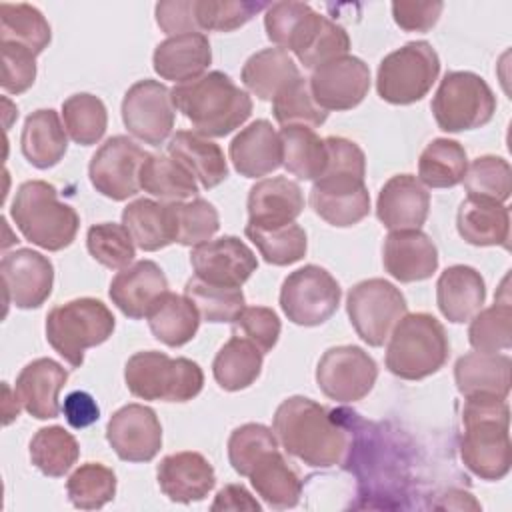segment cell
Segmentation results:
<instances>
[{"mask_svg": "<svg viewBox=\"0 0 512 512\" xmlns=\"http://www.w3.org/2000/svg\"><path fill=\"white\" fill-rule=\"evenodd\" d=\"M272 430L282 448L314 468H330L344 460L348 434L334 414L306 396L286 398L274 412Z\"/></svg>", "mask_w": 512, "mask_h": 512, "instance_id": "1", "label": "cell"}, {"mask_svg": "<svg viewBox=\"0 0 512 512\" xmlns=\"http://www.w3.org/2000/svg\"><path fill=\"white\" fill-rule=\"evenodd\" d=\"M464 436L460 458L482 480H502L512 466L510 408L496 396H466L462 408Z\"/></svg>", "mask_w": 512, "mask_h": 512, "instance_id": "2", "label": "cell"}, {"mask_svg": "<svg viewBox=\"0 0 512 512\" xmlns=\"http://www.w3.org/2000/svg\"><path fill=\"white\" fill-rule=\"evenodd\" d=\"M172 102L186 116L194 132L222 138L240 128L252 114V98L234 80L212 70L172 88Z\"/></svg>", "mask_w": 512, "mask_h": 512, "instance_id": "3", "label": "cell"}, {"mask_svg": "<svg viewBox=\"0 0 512 512\" xmlns=\"http://www.w3.org/2000/svg\"><path fill=\"white\" fill-rule=\"evenodd\" d=\"M10 216L28 242L48 252L68 248L80 226L78 212L60 202L56 188L46 180L22 182L12 200Z\"/></svg>", "mask_w": 512, "mask_h": 512, "instance_id": "4", "label": "cell"}, {"mask_svg": "<svg viewBox=\"0 0 512 512\" xmlns=\"http://www.w3.org/2000/svg\"><path fill=\"white\" fill-rule=\"evenodd\" d=\"M388 338L386 368L402 380H422L436 374L450 354L444 326L426 312H406Z\"/></svg>", "mask_w": 512, "mask_h": 512, "instance_id": "5", "label": "cell"}, {"mask_svg": "<svg viewBox=\"0 0 512 512\" xmlns=\"http://www.w3.org/2000/svg\"><path fill=\"white\" fill-rule=\"evenodd\" d=\"M124 380L136 398L188 402L202 392L204 372L190 358H170L164 352L142 350L128 358Z\"/></svg>", "mask_w": 512, "mask_h": 512, "instance_id": "6", "label": "cell"}, {"mask_svg": "<svg viewBox=\"0 0 512 512\" xmlns=\"http://www.w3.org/2000/svg\"><path fill=\"white\" fill-rule=\"evenodd\" d=\"M114 326L116 318L102 300L76 298L48 312L46 340L72 368H80L84 352L106 342Z\"/></svg>", "mask_w": 512, "mask_h": 512, "instance_id": "7", "label": "cell"}, {"mask_svg": "<svg viewBox=\"0 0 512 512\" xmlns=\"http://www.w3.org/2000/svg\"><path fill=\"white\" fill-rule=\"evenodd\" d=\"M440 74V58L430 42H406L382 58L376 74L378 96L396 106L422 100Z\"/></svg>", "mask_w": 512, "mask_h": 512, "instance_id": "8", "label": "cell"}, {"mask_svg": "<svg viewBox=\"0 0 512 512\" xmlns=\"http://www.w3.org/2000/svg\"><path fill=\"white\" fill-rule=\"evenodd\" d=\"M496 96L486 80L470 70L446 72L432 98V114L440 130H476L492 120Z\"/></svg>", "mask_w": 512, "mask_h": 512, "instance_id": "9", "label": "cell"}, {"mask_svg": "<svg viewBox=\"0 0 512 512\" xmlns=\"http://www.w3.org/2000/svg\"><path fill=\"white\" fill-rule=\"evenodd\" d=\"M346 312L356 334L372 348L382 346L396 322L408 312L400 288L384 278L354 284L346 296Z\"/></svg>", "mask_w": 512, "mask_h": 512, "instance_id": "10", "label": "cell"}, {"mask_svg": "<svg viewBox=\"0 0 512 512\" xmlns=\"http://www.w3.org/2000/svg\"><path fill=\"white\" fill-rule=\"evenodd\" d=\"M340 296V284L328 270L306 264L284 278L280 308L298 326H320L338 310Z\"/></svg>", "mask_w": 512, "mask_h": 512, "instance_id": "11", "label": "cell"}, {"mask_svg": "<svg viewBox=\"0 0 512 512\" xmlns=\"http://www.w3.org/2000/svg\"><path fill=\"white\" fill-rule=\"evenodd\" d=\"M378 366L360 346L344 344L328 348L316 366V384L334 402H358L374 388Z\"/></svg>", "mask_w": 512, "mask_h": 512, "instance_id": "12", "label": "cell"}, {"mask_svg": "<svg viewBox=\"0 0 512 512\" xmlns=\"http://www.w3.org/2000/svg\"><path fill=\"white\" fill-rule=\"evenodd\" d=\"M176 106L172 90L158 80L134 82L122 100V122L128 132L144 144L160 146L172 134Z\"/></svg>", "mask_w": 512, "mask_h": 512, "instance_id": "13", "label": "cell"}, {"mask_svg": "<svg viewBox=\"0 0 512 512\" xmlns=\"http://www.w3.org/2000/svg\"><path fill=\"white\" fill-rule=\"evenodd\" d=\"M144 152L128 136L108 138L92 156L88 176L96 192L122 202L140 192V168L146 160Z\"/></svg>", "mask_w": 512, "mask_h": 512, "instance_id": "14", "label": "cell"}, {"mask_svg": "<svg viewBox=\"0 0 512 512\" xmlns=\"http://www.w3.org/2000/svg\"><path fill=\"white\" fill-rule=\"evenodd\" d=\"M308 84L322 110H352L370 90V68L358 56L344 54L314 68Z\"/></svg>", "mask_w": 512, "mask_h": 512, "instance_id": "15", "label": "cell"}, {"mask_svg": "<svg viewBox=\"0 0 512 512\" xmlns=\"http://www.w3.org/2000/svg\"><path fill=\"white\" fill-rule=\"evenodd\" d=\"M106 440L120 460L150 462L162 448V426L150 406L132 402L110 416Z\"/></svg>", "mask_w": 512, "mask_h": 512, "instance_id": "16", "label": "cell"}, {"mask_svg": "<svg viewBox=\"0 0 512 512\" xmlns=\"http://www.w3.org/2000/svg\"><path fill=\"white\" fill-rule=\"evenodd\" d=\"M190 264L196 278L228 288H242L258 268L254 252L236 236H220L194 246Z\"/></svg>", "mask_w": 512, "mask_h": 512, "instance_id": "17", "label": "cell"}, {"mask_svg": "<svg viewBox=\"0 0 512 512\" xmlns=\"http://www.w3.org/2000/svg\"><path fill=\"white\" fill-rule=\"evenodd\" d=\"M0 272L6 302H12L16 308H40L52 294L54 266L44 254L32 248H18L4 254Z\"/></svg>", "mask_w": 512, "mask_h": 512, "instance_id": "18", "label": "cell"}, {"mask_svg": "<svg viewBox=\"0 0 512 512\" xmlns=\"http://www.w3.org/2000/svg\"><path fill=\"white\" fill-rule=\"evenodd\" d=\"M430 210V192L412 174L392 176L376 200V216L384 228L420 230Z\"/></svg>", "mask_w": 512, "mask_h": 512, "instance_id": "19", "label": "cell"}, {"mask_svg": "<svg viewBox=\"0 0 512 512\" xmlns=\"http://www.w3.org/2000/svg\"><path fill=\"white\" fill-rule=\"evenodd\" d=\"M382 262L398 282H420L436 272L438 248L422 230H392L384 238Z\"/></svg>", "mask_w": 512, "mask_h": 512, "instance_id": "20", "label": "cell"}, {"mask_svg": "<svg viewBox=\"0 0 512 512\" xmlns=\"http://www.w3.org/2000/svg\"><path fill=\"white\" fill-rule=\"evenodd\" d=\"M156 478L164 496L180 504L204 500L216 484V474L208 458L192 450L164 456L158 464Z\"/></svg>", "mask_w": 512, "mask_h": 512, "instance_id": "21", "label": "cell"}, {"mask_svg": "<svg viewBox=\"0 0 512 512\" xmlns=\"http://www.w3.org/2000/svg\"><path fill=\"white\" fill-rule=\"evenodd\" d=\"M168 290V280L154 260H138L122 268L110 282L112 304L128 318H146L152 304Z\"/></svg>", "mask_w": 512, "mask_h": 512, "instance_id": "22", "label": "cell"}, {"mask_svg": "<svg viewBox=\"0 0 512 512\" xmlns=\"http://www.w3.org/2000/svg\"><path fill=\"white\" fill-rule=\"evenodd\" d=\"M248 224L256 228H278L296 222L304 210V194L298 182L286 176L264 178L248 192Z\"/></svg>", "mask_w": 512, "mask_h": 512, "instance_id": "23", "label": "cell"}, {"mask_svg": "<svg viewBox=\"0 0 512 512\" xmlns=\"http://www.w3.org/2000/svg\"><path fill=\"white\" fill-rule=\"evenodd\" d=\"M68 380V370L52 358H36L28 362L14 386L20 406L38 420H50L60 414L58 394Z\"/></svg>", "mask_w": 512, "mask_h": 512, "instance_id": "24", "label": "cell"}, {"mask_svg": "<svg viewBox=\"0 0 512 512\" xmlns=\"http://www.w3.org/2000/svg\"><path fill=\"white\" fill-rule=\"evenodd\" d=\"M230 160L244 178H260L282 166L280 134L268 120H254L230 142Z\"/></svg>", "mask_w": 512, "mask_h": 512, "instance_id": "25", "label": "cell"}, {"mask_svg": "<svg viewBox=\"0 0 512 512\" xmlns=\"http://www.w3.org/2000/svg\"><path fill=\"white\" fill-rule=\"evenodd\" d=\"M210 62L212 48L208 36L202 32L170 36L156 46L152 56L154 72L176 84L202 76Z\"/></svg>", "mask_w": 512, "mask_h": 512, "instance_id": "26", "label": "cell"}, {"mask_svg": "<svg viewBox=\"0 0 512 512\" xmlns=\"http://www.w3.org/2000/svg\"><path fill=\"white\" fill-rule=\"evenodd\" d=\"M456 228L464 242L472 246H502L510 240V212L502 202L466 196L456 214Z\"/></svg>", "mask_w": 512, "mask_h": 512, "instance_id": "27", "label": "cell"}, {"mask_svg": "<svg viewBox=\"0 0 512 512\" xmlns=\"http://www.w3.org/2000/svg\"><path fill=\"white\" fill-rule=\"evenodd\" d=\"M486 300V284L480 272L466 264L448 266L436 282V304L448 322L470 320Z\"/></svg>", "mask_w": 512, "mask_h": 512, "instance_id": "28", "label": "cell"}, {"mask_svg": "<svg viewBox=\"0 0 512 512\" xmlns=\"http://www.w3.org/2000/svg\"><path fill=\"white\" fill-rule=\"evenodd\" d=\"M512 360L508 354L468 352L454 364L456 388L462 396H496L506 400L510 392Z\"/></svg>", "mask_w": 512, "mask_h": 512, "instance_id": "29", "label": "cell"}, {"mask_svg": "<svg viewBox=\"0 0 512 512\" xmlns=\"http://www.w3.org/2000/svg\"><path fill=\"white\" fill-rule=\"evenodd\" d=\"M168 156L180 162L206 190L216 188L228 178L222 148L198 132L178 130L168 142Z\"/></svg>", "mask_w": 512, "mask_h": 512, "instance_id": "30", "label": "cell"}, {"mask_svg": "<svg viewBox=\"0 0 512 512\" xmlns=\"http://www.w3.org/2000/svg\"><path fill=\"white\" fill-rule=\"evenodd\" d=\"M20 148L24 158L40 170L56 166L68 148V132L52 108L32 112L22 128Z\"/></svg>", "mask_w": 512, "mask_h": 512, "instance_id": "31", "label": "cell"}, {"mask_svg": "<svg viewBox=\"0 0 512 512\" xmlns=\"http://www.w3.org/2000/svg\"><path fill=\"white\" fill-rule=\"evenodd\" d=\"M122 224L144 252H156L176 242L172 202L138 198L122 210Z\"/></svg>", "mask_w": 512, "mask_h": 512, "instance_id": "32", "label": "cell"}, {"mask_svg": "<svg viewBox=\"0 0 512 512\" xmlns=\"http://www.w3.org/2000/svg\"><path fill=\"white\" fill-rule=\"evenodd\" d=\"M150 332L170 348L188 344L200 326V314L188 296L166 290L146 314Z\"/></svg>", "mask_w": 512, "mask_h": 512, "instance_id": "33", "label": "cell"}, {"mask_svg": "<svg viewBox=\"0 0 512 512\" xmlns=\"http://www.w3.org/2000/svg\"><path fill=\"white\" fill-rule=\"evenodd\" d=\"M242 84L260 100H274L280 90L300 78L298 64L282 48H264L242 66Z\"/></svg>", "mask_w": 512, "mask_h": 512, "instance_id": "34", "label": "cell"}, {"mask_svg": "<svg viewBox=\"0 0 512 512\" xmlns=\"http://www.w3.org/2000/svg\"><path fill=\"white\" fill-rule=\"evenodd\" d=\"M248 478L256 494L272 508H294L300 500L302 482L278 450L264 454Z\"/></svg>", "mask_w": 512, "mask_h": 512, "instance_id": "35", "label": "cell"}, {"mask_svg": "<svg viewBox=\"0 0 512 512\" xmlns=\"http://www.w3.org/2000/svg\"><path fill=\"white\" fill-rule=\"evenodd\" d=\"M278 134L282 142V166L298 180H316L328 162L324 138L300 124L282 126Z\"/></svg>", "mask_w": 512, "mask_h": 512, "instance_id": "36", "label": "cell"}, {"mask_svg": "<svg viewBox=\"0 0 512 512\" xmlns=\"http://www.w3.org/2000/svg\"><path fill=\"white\" fill-rule=\"evenodd\" d=\"M262 352L244 336H232L216 354L212 374L226 392H238L256 382L262 372Z\"/></svg>", "mask_w": 512, "mask_h": 512, "instance_id": "37", "label": "cell"}, {"mask_svg": "<svg viewBox=\"0 0 512 512\" xmlns=\"http://www.w3.org/2000/svg\"><path fill=\"white\" fill-rule=\"evenodd\" d=\"M310 206L330 226L348 228L368 216L370 194L366 184L342 186V188L312 184Z\"/></svg>", "mask_w": 512, "mask_h": 512, "instance_id": "38", "label": "cell"}, {"mask_svg": "<svg viewBox=\"0 0 512 512\" xmlns=\"http://www.w3.org/2000/svg\"><path fill=\"white\" fill-rule=\"evenodd\" d=\"M322 14L304 2H274L266 8L264 28L270 42L294 54L302 48Z\"/></svg>", "mask_w": 512, "mask_h": 512, "instance_id": "39", "label": "cell"}, {"mask_svg": "<svg viewBox=\"0 0 512 512\" xmlns=\"http://www.w3.org/2000/svg\"><path fill=\"white\" fill-rule=\"evenodd\" d=\"M140 190L164 202H184L186 198H196L198 182L174 158L148 154L140 168Z\"/></svg>", "mask_w": 512, "mask_h": 512, "instance_id": "40", "label": "cell"}, {"mask_svg": "<svg viewBox=\"0 0 512 512\" xmlns=\"http://www.w3.org/2000/svg\"><path fill=\"white\" fill-rule=\"evenodd\" d=\"M468 156L458 140L434 138L420 154L418 180L428 188H452L464 180Z\"/></svg>", "mask_w": 512, "mask_h": 512, "instance_id": "41", "label": "cell"}, {"mask_svg": "<svg viewBox=\"0 0 512 512\" xmlns=\"http://www.w3.org/2000/svg\"><path fill=\"white\" fill-rule=\"evenodd\" d=\"M50 38V24L36 6L26 2L0 4V42L20 44L38 56Z\"/></svg>", "mask_w": 512, "mask_h": 512, "instance_id": "42", "label": "cell"}, {"mask_svg": "<svg viewBox=\"0 0 512 512\" xmlns=\"http://www.w3.org/2000/svg\"><path fill=\"white\" fill-rule=\"evenodd\" d=\"M80 446L62 426L40 428L30 440L32 464L50 478H62L78 460Z\"/></svg>", "mask_w": 512, "mask_h": 512, "instance_id": "43", "label": "cell"}, {"mask_svg": "<svg viewBox=\"0 0 512 512\" xmlns=\"http://www.w3.org/2000/svg\"><path fill=\"white\" fill-rule=\"evenodd\" d=\"M62 120L68 136L76 144L92 146L106 132L108 112L98 96L90 92H78L62 102Z\"/></svg>", "mask_w": 512, "mask_h": 512, "instance_id": "44", "label": "cell"}, {"mask_svg": "<svg viewBox=\"0 0 512 512\" xmlns=\"http://www.w3.org/2000/svg\"><path fill=\"white\" fill-rule=\"evenodd\" d=\"M244 234L258 248L260 256L272 266H288L304 258L308 240L300 224L292 222L278 228H256L246 224Z\"/></svg>", "mask_w": 512, "mask_h": 512, "instance_id": "45", "label": "cell"}, {"mask_svg": "<svg viewBox=\"0 0 512 512\" xmlns=\"http://www.w3.org/2000/svg\"><path fill=\"white\" fill-rule=\"evenodd\" d=\"M184 296L190 298L202 320L214 324H232L246 306L242 288L208 284L196 276L186 282Z\"/></svg>", "mask_w": 512, "mask_h": 512, "instance_id": "46", "label": "cell"}, {"mask_svg": "<svg viewBox=\"0 0 512 512\" xmlns=\"http://www.w3.org/2000/svg\"><path fill=\"white\" fill-rule=\"evenodd\" d=\"M68 500L80 510H98L116 494V474L100 462L78 466L66 482Z\"/></svg>", "mask_w": 512, "mask_h": 512, "instance_id": "47", "label": "cell"}, {"mask_svg": "<svg viewBox=\"0 0 512 512\" xmlns=\"http://www.w3.org/2000/svg\"><path fill=\"white\" fill-rule=\"evenodd\" d=\"M328 162L324 172L314 180L320 186H360L366 176V156L362 148L342 136L324 138Z\"/></svg>", "mask_w": 512, "mask_h": 512, "instance_id": "48", "label": "cell"}, {"mask_svg": "<svg viewBox=\"0 0 512 512\" xmlns=\"http://www.w3.org/2000/svg\"><path fill=\"white\" fill-rule=\"evenodd\" d=\"M468 342L476 352L496 354L512 346V308L510 302H496L490 308L478 310L468 328Z\"/></svg>", "mask_w": 512, "mask_h": 512, "instance_id": "49", "label": "cell"}, {"mask_svg": "<svg viewBox=\"0 0 512 512\" xmlns=\"http://www.w3.org/2000/svg\"><path fill=\"white\" fill-rule=\"evenodd\" d=\"M272 112L280 126L300 124L316 128L322 126L328 118V112L316 104L310 92V84L302 76L276 94V98L272 100Z\"/></svg>", "mask_w": 512, "mask_h": 512, "instance_id": "50", "label": "cell"}, {"mask_svg": "<svg viewBox=\"0 0 512 512\" xmlns=\"http://www.w3.org/2000/svg\"><path fill=\"white\" fill-rule=\"evenodd\" d=\"M86 248L90 256L110 270H122L130 266L136 256V244L124 224L102 222L94 224L86 232Z\"/></svg>", "mask_w": 512, "mask_h": 512, "instance_id": "51", "label": "cell"}, {"mask_svg": "<svg viewBox=\"0 0 512 512\" xmlns=\"http://www.w3.org/2000/svg\"><path fill=\"white\" fill-rule=\"evenodd\" d=\"M462 182L468 196H482L504 204L512 192V168L500 156H478L468 164Z\"/></svg>", "mask_w": 512, "mask_h": 512, "instance_id": "52", "label": "cell"}, {"mask_svg": "<svg viewBox=\"0 0 512 512\" xmlns=\"http://www.w3.org/2000/svg\"><path fill=\"white\" fill-rule=\"evenodd\" d=\"M268 6L254 0H194V16L198 32H232Z\"/></svg>", "mask_w": 512, "mask_h": 512, "instance_id": "53", "label": "cell"}, {"mask_svg": "<svg viewBox=\"0 0 512 512\" xmlns=\"http://www.w3.org/2000/svg\"><path fill=\"white\" fill-rule=\"evenodd\" d=\"M174 236L182 246H198L212 240L220 228L218 210L204 198L172 202Z\"/></svg>", "mask_w": 512, "mask_h": 512, "instance_id": "54", "label": "cell"}, {"mask_svg": "<svg viewBox=\"0 0 512 512\" xmlns=\"http://www.w3.org/2000/svg\"><path fill=\"white\" fill-rule=\"evenodd\" d=\"M272 450H278V438L264 424H242L228 438V460L240 476H248L256 462Z\"/></svg>", "mask_w": 512, "mask_h": 512, "instance_id": "55", "label": "cell"}, {"mask_svg": "<svg viewBox=\"0 0 512 512\" xmlns=\"http://www.w3.org/2000/svg\"><path fill=\"white\" fill-rule=\"evenodd\" d=\"M350 50V36L348 32L336 24L334 20L320 16L318 24L302 44V48L296 52V58L304 68H318L320 64H326L338 56L348 54Z\"/></svg>", "mask_w": 512, "mask_h": 512, "instance_id": "56", "label": "cell"}, {"mask_svg": "<svg viewBox=\"0 0 512 512\" xmlns=\"http://www.w3.org/2000/svg\"><path fill=\"white\" fill-rule=\"evenodd\" d=\"M234 334L242 332L262 354L270 352L280 336V318L272 308L266 306H244L238 318L232 322Z\"/></svg>", "mask_w": 512, "mask_h": 512, "instance_id": "57", "label": "cell"}, {"mask_svg": "<svg viewBox=\"0 0 512 512\" xmlns=\"http://www.w3.org/2000/svg\"><path fill=\"white\" fill-rule=\"evenodd\" d=\"M2 46V90L8 94L26 92L36 80V54L12 42Z\"/></svg>", "mask_w": 512, "mask_h": 512, "instance_id": "58", "label": "cell"}, {"mask_svg": "<svg viewBox=\"0 0 512 512\" xmlns=\"http://www.w3.org/2000/svg\"><path fill=\"white\" fill-rule=\"evenodd\" d=\"M156 24L168 36L198 32L194 16V0H164L154 8Z\"/></svg>", "mask_w": 512, "mask_h": 512, "instance_id": "59", "label": "cell"}, {"mask_svg": "<svg viewBox=\"0 0 512 512\" xmlns=\"http://www.w3.org/2000/svg\"><path fill=\"white\" fill-rule=\"evenodd\" d=\"M442 10V2H392L394 22L406 32H428Z\"/></svg>", "mask_w": 512, "mask_h": 512, "instance_id": "60", "label": "cell"}, {"mask_svg": "<svg viewBox=\"0 0 512 512\" xmlns=\"http://www.w3.org/2000/svg\"><path fill=\"white\" fill-rule=\"evenodd\" d=\"M62 412L66 416V422L72 428H76V430L86 428V426L94 424L100 418V408H98L96 400L88 392H84V390L70 392L64 398Z\"/></svg>", "mask_w": 512, "mask_h": 512, "instance_id": "61", "label": "cell"}, {"mask_svg": "<svg viewBox=\"0 0 512 512\" xmlns=\"http://www.w3.org/2000/svg\"><path fill=\"white\" fill-rule=\"evenodd\" d=\"M214 512L216 510H260V504L252 494L242 486V484H226L224 488L218 490L216 500L210 506Z\"/></svg>", "mask_w": 512, "mask_h": 512, "instance_id": "62", "label": "cell"}, {"mask_svg": "<svg viewBox=\"0 0 512 512\" xmlns=\"http://www.w3.org/2000/svg\"><path fill=\"white\" fill-rule=\"evenodd\" d=\"M2 392H4V400H2V416H4V424H10L14 418H18V414H20V402H18V398H16V394H14V398H12V390H10V386L4 382V386H2Z\"/></svg>", "mask_w": 512, "mask_h": 512, "instance_id": "63", "label": "cell"}]
</instances>
